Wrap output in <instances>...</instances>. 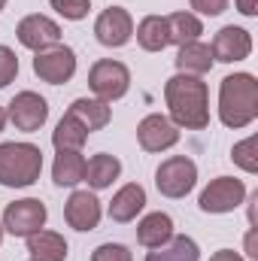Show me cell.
Segmentation results:
<instances>
[{
	"mask_svg": "<svg viewBox=\"0 0 258 261\" xmlns=\"http://www.w3.org/2000/svg\"><path fill=\"white\" fill-rule=\"evenodd\" d=\"M213 61L222 64H234V61H246L252 55V34L246 28L237 24H225L216 37H213Z\"/></svg>",
	"mask_w": 258,
	"mask_h": 261,
	"instance_id": "cell-13",
	"label": "cell"
},
{
	"mask_svg": "<svg viewBox=\"0 0 258 261\" xmlns=\"http://www.w3.org/2000/svg\"><path fill=\"white\" fill-rule=\"evenodd\" d=\"M173 64L179 73H189V76H203V73H210L213 70V49L207 46V43H200V40H192V43H183L179 46V52H176V58H173Z\"/></svg>",
	"mask_w": 258,
	"mask_h": 261,
	"instance_id": "cell-18",
	"label": "cell"
},
{
	"mask_svg": "<svg viewBox=\"0 0 258 261\" xmlns=\"http://www.w3.org/2000/svg\"><path fill=\"white\" fill-rule=\"evenodd\" d=\"M122 173V161L116 155H107V152H97L91 161H85V182L94 189V192H104L110 189Z\"/></svg>",
	"mask_w": 258,
	"mask_h": 261,
	"instance_id": "cell-20",
	"label": "cell"
},
{
	"mask_svg": "<svg viewBox=\"0 0 258 261\" xmlns=\"http://www.w3.org/2000/svg\"><path fill=\"white\" fill-rule=\"evenodd\" d=\"M146 261H200V249L192 237L186 234H173L164 246L158 249H149Z\"/></svg>",
	"mask_w": 258,
	"mask_h": 261,
	"instance_id": "cell-24",
	"label": "cell"
},
{
	"mask_svg": "<svg viewBox=\"0 0 258 261\" xmlns=\"http://www.w3.org/2000/svg\"><path fill=\"white\" fill-rule=\"evenodd\" d=\"M234 3H237V9H240L243 15H249V18L258 15V0H234Z\"/></svg>",
	"mask_w": 258,
	"mask_h": 261,
	"instance_id": "cell-31",
	"label": "cell"
},
{
	"mask_svg": "<svg viewBox=\"0 0 258 261\" xmlns=\"http://www.w3.org/2000/svg\"><path fill=\"white\" fill-rule=\"evenodd\" d=\"M137 43L143 52H161L170 46V31H167V18L164 15H146L137 24Z\"/></svg>",
	"mask_w": 258,
	"mask_h": 261,
	"instance_id": "cell-21",
	"label": "cell"
},
{
	"mask_svg": "<svg viewBox=\"0 0 258 261\" xmlns=\"http://www.w3.org/2000/svg\"><path fill=\"white\" fill-rule=\"evenodd\" d=\"M85 140H88L85 125H82L79 119H73L70 113H64V116H61V122H58L55 130H52V143H55V149H58V152H82Z\"/></svg>",
	"mask_w": 258,
	"mask_h": 261,
	"instance_id": "cell-22",
	"label": "cell"
},
{
	"mask_svg": "<svg viewBox=\"0 0 258 261\" xmlns=\"http://www.w3.org/2000/svg\"><path fill=\"white\" fill-rule=\"evenodd\" d=\"M137 143L143 152H167L179 143V128L161 116V113H149L140 125H137Z\"/></svg>",
	"mask_w": 258,
	"mask_h": 261,
	"instance_id": "cell-12",
	"label": "cell"
},
{
	"mask_svg": "<svg viewBox=\"0 0 258 261\" xmlns=\"http://www.w3.org/2000/svg\"><path fill=\"white\" fill-rule=\"evenodd\" d=\"M49 210L40 197H21L6 203L3 210V231H9L12 237H31L34 231L46 228Z\"/></svg>",
	"mask_w": 258,
	"mask_h": 261,
	"instance_id": "cell-6",
	"label": "cell"
},
{
	"mask_svg": "<svg viewBox=\"0 0 258 261\" xmlns=\"http://www.w3.org/2000/svg\"><path fill=\"white\" fill-rule=\"evenodd\" d=\"M164 100H167V119L176 128L203 130L210 125V91L200 76L176 73L164 82Z\"/></svg>",
	"mask_w": 258,
	"mask_h": 261,
	"instance_id": "cell-1",
	"label": "cell"
},
{
	"mask_svg": "<svg viewBox=\"0 0 258 261\" xmlns=\"http://www.w3.org/2000/svg\"><path fill=\"white\" fill-rule=\"evenodd\" d=\"M28 240V258L31 261H67V240L58 231H34Z\"/></svg>",
	"mask_w": 258,
	"mask_h": 261,
	"instance_id": "cell-16",
	"label": "cell"
},
{
	"mask_svg": "<svg viewBox=\"0 0 258 261\" xmlns=\"http://www.w3.org/2000/svg\"><path fill=\"white\" fill-rule=\"evenodd\" d=\"M246 197V186L243 179L234 176H216L197 197V206L210 216H222V213H234Z\"/></svg>",
	"mask_w": 258,
	"mask_h": 261,
	"instance_id": "cell-7",
	"label": "cell"
},
{
	"mask_svg": "<svg viewBox=\"0 0 258 261\" xmlns=\"http://www.w3.org/2000/svg\"><path fill=\"white\" fill-rule=\"evenodd\" d=\"M173 237V219L167 213H149L137 225V243L146 249H158Z\"/></svg>",
	"mask_w": 258,
	"mask_h": 261,
	"instance_id": "cell-19",
	"label": "cell"
},
{
	"mask_svg": "<svg viewBox=\"0 0 258 261\" xmlns=\"http://www.w3.org/2000/svg\"><path fill=\"white\" fill-rule=\"evenodd\" d=\"M143 206H146V189L140 186V182H128V186H122L113 200H110V219L113 222H119V225H128L134 222L140 213H143Z\"/></svg>",
	"mask_w": 258,
	"mask_h": 261,
	"instance_id": "cell-15",
	"label": "cell"
},
{
	"mask_svg": "<svg viewBox=\"0 0 258 261\" xmlns=\"http://www.w3.org/2000/svg\"><path fill=\"white\" fill-rule=\"evenodd\" d=\"M15 37H18V43H21L24 49H31V52H43V49H52V46L61 43V24L52 21L49 15L34 12V15H24V18L18 21Z\"/></svg>",
	"mask_w": 258,
	"mask_h": 261,
	"instance_id": "cell-10",
	"label": "cell"
},
{
	"mask_svg": "<svg viewBox=\"0 0 258 261\" xmlns=\"http://www.w3.org/2000/svg\"><path fill=\"white\" fill-rule=\"evenodd\" d=\"M246 255L249 258H258V246H255V228L246 234Z\"/></svg>",
	"mask_w": 258,
	"mask_h": 261,
	"instance_id": "cell-33",
	"label": "cell"
},
{
	"mask_svg": "<svg viewBox=\"0 0 258 261\" xmlns=\"http://www.w3.org/2000/svg\"><path fill=\"white\" fill-rule=\"evenodd\" d=\"M100 216H104V210H100V200H97L94 192L76 189L73 195L67 197L64 219L70 228H76V231H94L100 225Z\"/></svg>",
	"mask_w": 258,
	"mask_h": 261,
	"instance_id": "cell-14",
	"label": "cell"
},
{
	"mask_svg": "<svg viewBox=\"0 0 258 261\" xmlns=\"http://www.w3.org/2000/svg\"><path fill=\"white\" fill-rule=\"evenodd\" d=\"M210 261H246V258H243L240 252H234V249H219Z\"/></svg>",
	"mask_w": 258,
	"mask_h": 261,
	"instance_id": "cell-32",
	"label": "cell"
},
{
	"mask_svg": "<svg viewBox=\"0 0 258 261\" xmlns=\"http://www.w3.org/2000/svg\"><path fill=\"white\" fill-rule=\"evenodd\" d=\"M192 3L194 12H200V15H222L225 9H228V0H189Z\"/></svg>",
	"mask_w": 258,
	"mask_h": 261,
	"instance_id": "cell-30",
	"label": "cell"
},
{
	"mask_svg": "<svg viewBox=\"0 0 258 261\" xmlns=\"http://www.w3.org/2000/svg\"><path fill=\"white\" fill-rule=\"evenodd\" d=\"M43 173V149L34 143H0V186L28 189Z\"/></svg>",
	"mask_w": 258,
	"mask_h": 261,
	"instance_id": "cell-3",
	"label": "cell"
},
{
	"mask_svg": "<svg viewBox=\"0 0 258 261\" xmlns=\"http://www.w3.org/2000/svg\"><path fill=\"white\" fill-rule=\"evenodd\" d=\"M52 179H55V186H64V189L79 186L85 179V158H82V152H58L55 164H52Z\"/></svg>",
	"mask_w": 258,
	"mask_h": 261,
	"instance_id": "cell-23",
	"label": "cell"
},
{
	"mask_svg": "<svg viewBox=\"0 0 258 261\" xmlns=\"http://www.w3.org/2000/svg\"><path fill=\"white\" fill-rule=\"evenodd\" d=\"M167 18V31H170V43L183 46V43H192L203 34V24L194 12H170L164 15Z\"/></svg>",
	"mask_w": 258,
	"mask_h": 261,
	"instance_id": "cell-25",
	"label": "cell"
},
{
	"mask_svg": "<svg viewBox=\"0 0 258 261\" xmlns=\"http://www.w3.org/2000/svg\"><path fill=\"white\" fill-rule=\"evenodd\" d=\"M255 146L258 140L255 137H246V140H240L234 149H231V161L240 167V170H246V173H258V155H255Z\"/></svg>",
	"mask_w": 258,
	"mask_h": 261,
	"instance_id": "cell-26",
	"label": "cell"
},
{
	"mask_svg": "<svg viewBox=\"0 0 258 261\" xmlns=\"http://www.w3.org/2000/svg\"><path fill=\"white\" fill-rule=\"evenodd\" d=\"M34 73L49 85H64L76 73V52L70 46H52L34 55Z\"/></svg>",
	"mask_w": 258,
	"mask_h": 261,
	"instance_id": "cell-9",
	"label": "cell"
},
{
	"mask_svg": "<svg viewBox=\"0 0 258 261\" xmlns=\"http://www.w3.org/2000/svg\"><path fill=\"white\" fill-rule=\"evenodd\" d=\"M3 6H6V0H0V12H3Z\"/></svg>",
	"mask_w": 258,
	"mask_h": 261,
	"instance_id": "cell-36",
	"label": "cell"
},
{
	"mask_svg": "<svg viewBox=\"0 0 258 261\" xmlns=\"http://www.w3.org/2000/svg\"><path fill=\"white\" fill-rule=\"evenodd\" d=\"M3 128H6V110L0 107V134H3Z\"/></svg>",
	"mask_w": 258,
	"mask_h": 261,
	"instance_id": "cell-34",
	"label": "cell"
},
{
	"mask_svg": "<svg viewBox=\"0 0 258 261\" xmlns=\"http://www.w3.org/2000/svg\"><path fill=\"white\" fill-rule=\"evenodd\" d=\"M88 88L94 91L97 100H119L125 97L131 88V70L122 61H113V58H100L94 61L91 70H88Z\"/></svg>",
	"mask_w": 258,
	"mask_h": 261,
	"instance_id": "cell-5",
	"label": "cell"
},
{
	"mask_svg": "<svg viewBox=\"0 0 258 261\" xmlns=\"http://www.w3.org/2000/svg\"><path fill=\"white\" fill-rule=\"evenodd\" d=\"M49 3H52V9L58 15H64L67 21H82L88 15V9H91V0H49Z\"/></svg>",
	"mask_w": 258,
	"mask_h": 261,
	"instance_id": "cell-27",
	"label": "cell"
},
{
	"mask_svg": "<svg viewBox=\"0 0 258 261\" xmlns=\"http://www.w3.org/2000/svg\"><path fill=\"white\" fill-rule=\"evenodd\" d=\"M219 119L225 128H249L258 119V82L252 73L225 76L219 85Z\"/></svg>",
	"mask_w": 258,
	"mask_h": 261,
	"instance_id": "cell-2",
	"label": "cell"
},
{
	"mask_svg": "<svg viewBox=\"0 0 258 261\" xmlns=\"http://www.w3.org/2000/svg\"><path fill=\"white\" fill-rule=\"evenodd\" d=\"M49 119V103L43 94L37 91H18L12 100H9V110H6V122H12L18 130L24 134H34L46 125Z\"/></svg>",
	"mask_w": 258,
	"mask_h": 261,
	"instance_id": "cell-8",
	"label": "cell"
},
{
	"mask_svg": "<svg viewBox=\"0 0 258 261\" xmlns=\"http://www.w3.org/2000/svg\"><path fill=\"white\" fill-rule=\"evenodd\" d=\"M197 186V164L186 155H170L155 170V189L170 200L186 197Z\"/></svg>",
	"mask_w": 258,
	"mask_h": 261,
	"instance_id": "cell-4",
	"label": "cell"
},
{
	"mask_svg": "<svg viewBox=\"0 0 258 261\" xmlns=\"http://www.w3.org/2000/svg\"><path fill=\"white\" fill-rule=\"evenodd\" d=\"M0 243H3V225H0Z\"/></svg>",
	"mask_w": 258,
	"mask_h": 261,
	"instance_id": "cell-35",
	"label": "cell"
},
{
	"mask_svg": "<svg viewBox=\"0 0 258 261\" xmlns=\"http://www.w3.org/2000/svg\"><path fill=\"white\" fill-rule=\"evenodd\" d=\"M67 113H70L73 119H79L88 134H91V130L107 128L110 119H113V107H110L107 100H97V97H76V100L70 103Z\"/></svg>",
	"mask_w": 258,
	"mask_h": 261,
	"instance_id": "cell-17",
	"label": "cell"
},
{
	"mask_svg": "<svg viewBox=\"0 0 258 261\" xmlns=\"http://www.w3.org/2000/svg\"><path fill=\"white\" fill-rule=\"evenodd\" d=\"M18 76V58L9 46H0V88H6Z\"/></svg>",
	"mask_w": 258,
	"mask_h": 261,
	"instance_id": "cell-29",
	"label": "cell"
},
{
	"mask_svg": "<svg viewBox=\"0 0 258 261\" xmlns=\"http://www.w3.org/2000/svg\"><path fill=\"white\" fill-rule=\"evenodd\" d=\"M94 37H97V43L107 46V49H122V46H128L131 37H134V18H131V12L122 9V6L104 9V12L97 15V21H94Z\"/></svg>",
	"mask_w": 258,
	"mask_h": 261,
	"instance_id": "cell-11",
	"label": "cell"
},
{
	"mask_svg": "<svg viewBox=\"0 0 258 261\" xmlns=\"http://www.w3.org/2000/svg\"><path fill=\"white\" fill-rule=\"evenodd\" d=\"M91 261H134L128 246L122 243H100L94 252H91Z\"/></svg>",
	"mask_w": 258,
	"mask_h": 261,
	"instance_id": "cell-28",
	"label": "cell"
}]
</instances>
